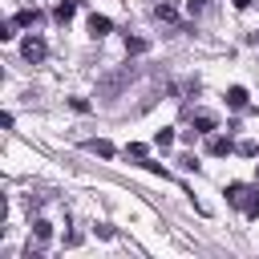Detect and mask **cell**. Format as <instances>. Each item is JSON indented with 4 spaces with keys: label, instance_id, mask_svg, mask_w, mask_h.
I'll list each match as a JSON object with an SVG mask.
<instances>
[{
    "label": "cell",
    "instance_id": "cell-1",
    "mask_svg": "<svg viewBox=\"0 0 259 259\" xmlns=\"http://www.w3.org/2000/svg\"><path fill=\"white\" fill-rule=\"evenodd\" d=\"M227 202H231V206H239L247 219H259V186L231 182V186H227Z\"/></svg>",
    "mask_w": 259,
    "mask_h": 259
},
{
    "label": "cell",
    "instance_id": "cell-2",
    "mask_svg": "<svg viewBox=\"0 0 259 259\" xmlns=\"http://www.w3.org/2000/svg\"><path fill=\"white\" fill-rule=\"evenodd\" d=\"M20 57H24L28 65H40V61L49 57V45H45V36H36V32H32V36H24V40H20Z\"/></svg>",
    "mask_w": 259,
    "mask_h": 259
},
{
    "label": "cell",
    "instance_id": "cell-3",
    "mask_svg": "<svg viewBox=\"0 0 259 259\" xmlns=\"http://www.w3.org/2000/svg\"><path fill=\"white\" fill-rule=\"evenodd\" d=\"M130 77H134V69H130V65H121L117 73H109V77L101 81V97H105V101H109V97H117V89H121Z\"/></svg>",
    "mask_w": 259,
    "mask_h": 259
},
{
    "label": "cell",
    "instance_id": "cell-4",
    "mask_svg": "<svg viewBox=\"0 0 259 259\" xmlns=\"http://www.w3.org/2000/svg\"><path fill=\"white\" fill-rule=\"evenodd\" d=\"M154 20H158L162 28H178V24H182V20H178V8H174L170 0H158V4H154Z\"/></svg>",
    "mask_w": 259,
    "mask_h": 259
},
{
    "label": "cell",
    "instance_id": "cell-5",
    "mask_svg": "<svg viewBox=\"0 0 259 259\" xmlns=\"http://www.w3.org/2000/svg\"><path fill=\"white\" fill-rule=\"evenodd\" d=\"M214 125H219V117H214V113H206V109H198V113H194V134H210Z\"/></svg>",
    "mask_w": 259,
    "mask_h": 259
},
{
    "label": "cell",
    "instance_id": "cell-6",
    "mask_svg": "<svg viewBox=\"0 0 259 259\" xmlns=\"http://www.w3.org/2000/svg\"><path fill=\"white\" fill-rule=\"evenodd\" d=\"M227 105H231V109H247V89H243V85H231V89H227Z\"/></svg>",
    "mask_w": 259,
    "mask_h": 259
},
{
    "label": "cell",
    "instance_id": "cell-7",
    "mask_svg": "<svg viewBox=\"0 0 259 259\" xmlns=\"http://www.w3.org/2000/svg\"><path fill=\"white\" fill-rule=\"evenodd\" d=\"M235 146H231V138H210L206 142V154H214V158H223V154H231Z\"/></svg>",
    "mask_w": 259,
    "mask_h": 259
},
{
    "label": "cell",
    "instance_id": "cell-8",
    "mask_svg": "<svg viewBox=\"0 0 259 259\" xmlns=\"http://www.w3.org/2000/svg\"><path fill=\"white\" fill-rule=\"evenodd\" d=\"M109 28H113V24H109V16H97V12L89 16V32H93V36H105Z\"/></svg>",
    "mask_w": 259,
    "mask_h": 259
},
{
    "label": "cell",
    "instance_id": "cell-9",
    "mask_svg": "<svg viewBox=\"0 0 259 259\" xmlns=\"http://www.w3.org/2000/svg\"><path fill=\"white\" fill-rule=\"evenodd\" d=\"M85 146H89L93 154H101V158H113V154H117V150H113V142H105V138H93V142H85Z\"/></svg>",
    "mask_w": 259,
    "mask_h": 259
},
{
    "label": "cell",
    "instance_id": "cell-10",
    "mask_svg": "<svg viewBox=\"0 0 259 259\" xmlns=\"http://www.w3.org/2000/svg\"><path fill=\"white\" fill-rule=\"evenodd\" d=\"M40 20H45V16H40L36 8H24V12H16V24H28V28H32V24H40Z\"/></svg>",
    "mask_w": 259,
    "mask_h": 259
},
{
    "label": "cell",
    "instance_id": "cell-11",
    "mask_svg": "<svg viewBox=\"0 0 259 259\" xmlns=\"http://www.w3.org/2000/svg\"><path fill=\"white\" fill-rule=\"evenodd\" d=\"M73 12H77V0H61V4H57V20H61V24L73 20Z\"/></svg>",
    "mask_w": 259,
    "mask_h": 259
},
{
    "label": "cell",
    "instance_id": "cell-12",
    "mask_svg": "<svg viewBox=\"0 0 259 259\" xmlns=\"http://www.w3.org/2000/svg\"><path fill=\"white\" fill-rule=\"evenodd\" d=\"M16 28H20V24H16V16H12V20H4V28H0V40H12V36H16Z\"/></svg>",
    "mask_w": 259,
    "mask_h": 259
},
{
    "label": "cell",
    "instance_id": "cell-13",
    "mask_svg": "<svg viewBox=\"0 0 259 259\" xmlns=\"http://www.w3.org/2000/svg\"><path fill=\"white\" fill-rule=\"evenodd\" d=\"M125 49H130V53H146V40H142V36H125Z\"/></svg>",
    "mask_w": 259,
    "mask_h": 259
},
{
    "label": "cell",
    "instance_id": "cell-14",
    "mask_svg": "<svg viewBox=\"0 0 259 259\" xmlns=\"http://www.w3.org/2000/svg\"><path fill=\"white\" fill-rule=\"evenodd\" d=\"M186 12H190V16H202V12H206V0H186Z\"/></svg>",
    "mask_w": 259,
    "mask_h": 259
},
{
    "label": "cell",
    "instance_id": "cell-15",
    "mask_svg": "<svg viewBox=\"0 0 259 259\" xmlns=\"http://www.w3.org/2000/svg\"><path fill=\"white\" fill-rule=\"evenodd\" d=\"M125 154H130V158H146V146H142V142H130Z\"/></svg>",
    "mask_w": 259,
    "mask_h": 259
},
{
    "label": "cell",
    "instance_id": "cell-16",
    "mask_svg": "<svg viewBox=\"0 0 259 259\" xmlns=\"http://www.w3.org/2000/svg\"><path fill=\"white\" fill-rule=\"evenodd\" d=\"M235 150H239V154H247V158H251V154H259V146H255V142H239Z\"/></svg>",
    "mask_w": 259,
    "mask_h": 259
},
{
    "label": "cell",
    "instance_id": "cell-17",
    "mask_svg": "<svg viewBox=\"0 0 259 259\" xmlns=\"http://www.w3.org/2000/svg\"><path fill=\"white\" fill-rule=\"evenodd\" d=\"M154 4H158V0H154Z\"/></svg>",
    "mask_w": 259,
    "mask_h": 259
}]
</instances>
